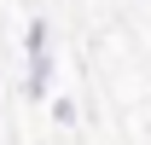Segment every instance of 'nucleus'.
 I'll return each mask as SVG.
<instances>
[{"instance_id":"nucleus-1","label":"nucleus","mask_w":151,"mask_h":145,"mask_svg":"<svg viewBox=\"0 0 151 145\" xmlns=\"http://www.w3.org/2000/svg\"><path fill=\"white\" fill-rule=\"evenodd\" d=\"M52 87V58H47V23H29V99Z\"/></svg>"}]
</instances>
